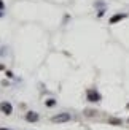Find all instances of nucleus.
<instances>
[{"mask_svg":"<svg viewBox=\"0 0 129 130\" xmlns=\"http://www.w3.org/2000/svg\"><path fill=\"white\" fill-rule=\"evenodd\" d=\"M108 122H110V124H115V125H120V124H121V121H120V119H115V118L108 119Z\"/></svg>","mask_w":129,"mask_h":130,"instance_id":"423d86ee","label":"nucleus"},{"mask_svg":"<svg viewBox=\"0 0 129 130\" xmlns=\"http://www.w3.org/2000/svg\"><path fill=\"white\" fill-rule=\"evenodd\" d=\"M0 70H3V65H0Z\"/></svg>","mask_w":129,"mask_h":130,"instance_id":"9b49d317","label":"nucleus"},{"mask_svg":"<svg viewBox=\"0 0 129 130\" xmlns=\"http://www.w3.org/2000/svg\"><path fill=\"white\" fill-rule=\"evenodd\" d=\"M25 119H27V122H37L38 121V114L34 113V111H30V113L25 114Z\"/></svg>","mask_w":129,"mask_h":130,"instance_id":"20e7f679","label":"nucleus"},{"mask_svg":"<svg viewBox=\"0 0 129 130\" xmlns=\"http://www.w3.org/2000/svg\"><path fill=\"white\" fill-rule=\"evenodd\" d=\"M126 18V14H115L113 18H110V24H117V22H120L121 19H124Z\"/></svg>","mask_w":129,"mask_h":130,"instance_id":"39448f33","label":"nucleus"},{"mask_svg":"<svg viewBox=\"0 0 129 130\" xmlns=\"http://www.w3.org/2000/svg\"><path fill=\"white\" fill-rule=\"evenodd\" d=\"M3 8V2H2V0H0V10H2Z\"/></svg>","mask_w":129,"mask_h":130,"instance_id":"1a4fd4ad","label":"nucleus"},{"mask_svg":"<svg viewBox=\"0 0 129 130\" xmlns=\"http://www.w3.org/2000/svg\"><path fill=\"white\" fill-rule=\"evenodd\" d=\"M0 111H2L3 114L8 116V114H11V113H13V106L10 105L8 102H2V103H0Z\"/></svg>","mask_w":129,"mask_h":130,"instance_id":"7ed1b4c3","label":"nucleus"},{"mask_svg":"<svg viewBox=\"0 0 129 130\" xmlns=\"http://www.w3.org/2000/svg\"><path fill=\"white\" fill-rule=\"evenodd\" d=\"M88 100L89 102H100V94L97 92V90H94V89H88Z\"/></svg>","mask_w":129,"mask_h":130,"instance_id":"f03ea898","label":"nucleus"},{"mask_svg":"<svg viewBox=\"0 0 129 130\" xmlns=\"http://www.w3.org/2000/svg\"><path fill=\"white\" fill-rule=\"evenodd\" d=\"M51 121H53V122H57V124H61V122H69V121H70V114L61 113V114H57V116H53V118H51Z\"/></svg>","mask_w":129,"mask_h":130,"instance_id":"f257e3e1","label":"nucleus"},{"mask_svg":"<svg viewBox=\"0 0 129 130\" xmlns=\"http://www.w3.org/2000/svg\"><path fill=\"white\" fill-rule=\"evenodd\" d=\"M0 130H8V128H3V127H0Z\"/></svg>","mask_w":129,"mask_h":130,"instance_id":"9d476101","label":"nucleus"},{"mask_svg":"<svg viewBox=\"0 0 129 130\" xmlns=\"http://www.w3.org/2000/svg\"><path fill=\"white\" fill-rule=\"evenodd\" d=\"M85 114L86 116H94V114H97V111H94V109H85Z\"/></svg>","mask_w":129,"mask_h":130,"instance_id":"0eeeda50","label":"nucleus"},{"mask_svg":"<svg viewBox=\"0 0 129 130\" xmlns=\"http://www.w3.org/2000/svg\"><path fill=\"white\" fill-rule=\"evenodd\" d=\"M46 105H48V106H54V100H53V99H49V100L46 102Z\"/></svg>","mask_w":129,"mask_h":130,"instance_id":"6e6552de","label":"nucleus"}]
</instances>
